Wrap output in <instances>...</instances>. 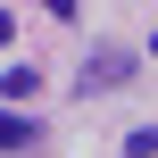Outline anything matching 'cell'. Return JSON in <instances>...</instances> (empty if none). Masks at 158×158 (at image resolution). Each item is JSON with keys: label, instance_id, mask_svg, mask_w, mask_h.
Masks as SVG:
<instances>
[{"label": "cell", "instance_id": "6da1fadb", "mask_svg": "<svg viewBox=\"0 0 158 158\" xmlns=\"http://www.w3.org/2000/svg\"><path fill=\"white\" fill-rule=\"evenodd\" d=\"M75 83H83V92H125V83H133V50H108V42H100V50H83Z\"/></svg>", "mask_w": 158, "mask_h": 158}, {"label": "cell", "instance_id": "7a4b0ae2", "mask_svg": "<svg viewBox=\"0 0 158 158\" xmlns=\"http://www.w3.org/2000/svg\"><path fill=\"white\" fill-rule=\"evenodd\" d=\"M33 142H42V125L25 108H0V150H33Z\"/></svg>", "mask_w": 158, "mask_h": 158}, {"label": "cell", "instance_id": "3957f363", "mask_svg": "<svg viewBox=\"0 0 158 158\" xmlns=\"http://www.w3.org/2000/svg\"><path fill=\"white\" fill-rule=\"evenodd\" d=\"M0 92H8V100H25V92H42V75H33V67H8V75H0Z\"/></svg>", "mask_w": 158, "mask_h": 158}, {"label": "cell", "instance_id": "277c9868", "mask_svg": "<svg viewBox=\"0 0 158 158\" xmlns=\"http://www.w3.org/2000/svg\"><path fill=\"white\" fill-rule=\"evenodd\" d=\"M125 158H158V125H133L125 133Z\"/></svg>", "mask_w": 158, "mask_h": 158}, {"label": "cell", "instance_id": "5b68a950", "mask_svg": "<svg viewBox=\"0 0 158 158\" xmlns=\"http://www.w3.org/2000/svg\"><path fill=\"white\" fill-rule=\"evenodd\" d=\"M8 33H17V17H0V50H8Z\"/></svg>", "mask_w": 158, "mask_h": 158}]
</instances>
